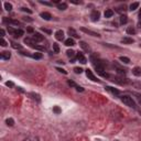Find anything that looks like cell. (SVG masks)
<instances>
[{"instance_id": "6da1fadb", "label": "cell", "mask_w": 141, "mask_h": 141, "mask_svg": "<svg viewBox=\"0 0 141 141\" xmlns=\"http://www.w3.org/2000/svg\"><path fill=\"white\" fill-rule=\"evenodd\" d=\"M120 99H121V101H122L125 105L128 106V107H131V108H136L137 107V105H136V103H134V100L132 99V97L128 96V95H123V96H121Z\"/></svg>"}, {"instance_id": "7a4b0ae2", "label": "cell", "mask_w": 141, "mask_h": 141, "mask_svg": "<svg viewBox=\"0 0 141 141\" xmlns=\"http://www.w3.org/2000/svg\"><path fill=\"white\" fill-rule=\"evenodd\" d=\"M8 31L11 35H13L14 37H20L23 35V30L21 29H13V28H8Z\"/></svg>"}, {"instance_id": "3957f363", "label": "cell", "mask_w": 141, "mask_h": 141, "mask_svg": "<svg viewBox=\"0 0 141 141\" xmlns=\"http://www.w3.org/2000/svg\"><path fill=\"white\" fill-rule=\"evenodd\" d=\"M81 30L83 31L84 33H86V34H89V35H92V36H100V34L99 33H97V32H94V31H92V30H88V29H86V28H81Z\"/></svg>"}, {"instance_id": "277c9868", "label": "cell", "mask_w": 141, "mask_h": 141, "mask_svg": "<svg viewBox=\"0 0 141 141\" xmlns=\"http://www.w3.org/2000/svg\"><path fill=\"white\" fill-rule=\"evenodd\" d=\"M99 17H100V13L97 10H93L92 13H90V18H92V21H98Z\"/></svg>"}, {"instance_id": "5b68a950", "label": "cell", "mask_w": 141, "mask_h": 141, "mask_svg": "<svg viewBox=\"0 0 141 141\" xmlns=\"http://www.w3.org/2000/svg\"><path fill=\"white\" fill-rule=\"evenodd\" d=\"M76 59H77V61H78L79 63H82V64H85L86 62H87L86 57L84 56V54H83V53H81V52H78L76 54Z\"/></svg>"}, {"instance_id": "8992f818", "label": "cell", "mask_w": 141, "mask_h": 141, "mask_svg": "<svg viewBox=\"0 0 141 141\" xmlns=\"http://www.w3.org/2000/svg\"><path fill=\"white\" fill-rule=\"evenodd\" d=\"M86 75H87V77L90 79V81H93V82H99V79H97L96 77H95V75L93 74V72L90 70H86Z\"/></svg>"}, {"instance_id": "52a82bcc", "label": "cell", "mask_w": 141, "mask_h": 141, "mask_svg": "<svg viewBox=\"0 0 141 141\" xmlns=\"http://www.w3.org/2000/svg\"><path fill=\"white\" fill-rule=\"evenodd\" d=\"M33 41L35 42V43H36V42H42L44 40V36L43 35H41L40 34V33H34V34H33Z\"/></svg>"}, {"instance_id": "ba28073f", "label": "cell", "mask_w": 141, "mask_h": 141, "mask_svg": "<svg viewBox=\"0 0 141 141\" xmlns=\"http://www.w3.org/2000/svg\"><path fill=\"white\" fill-rule=\"evenodd\" d=\"M0 57H1V59H4V61H7V59H10L11 53L8 52V51H3V52H1V54H0Z\"/></svg>"}, {"instance_id": "9c48e42d", "label": "cell", "mask_w": 141, "mask_h": 141, "mask_svg": "<svg viewBox=\"0 0 141 141\" xmlns=\"http://www.w3.org/2000/svg\"><path fill=\"white\" fill-rule=\"evenodd\" d=\"M105 88H106V90H108L109 93H111L112 95H116V96H117V95L120 94V92H119L118 89H116V88H114V87H110V86H106Z\"/></svg>"}, {"instance_id": "30bf717a", "label": "cell", "mask_w": 141, "mask_h": 141, "mask_svg": "<svg viewBox=\"0 0 141 141\" xmlns=\"http://www.w3.org/2000/svg\"><path fill=\"white\" fill-rule=\"evenodd\" d=\"M24 43L28 44L29 46H31V47H33V48H34L35 45H36V44H35V42L33 41V39H30V37H26V39H24Z\"/></svg>"}, {"instance_id": "8fae6325", "label": "cell", "mask_w": 141, "mask_h": 141, "mask_svg": "<svg viewBox=\"0 0 141 141\" xmlns=\"http://www.w3.org/2000/svg\"><path fill=\"white\" fill-rule=\"evenodd\" d=\"M55 37H56V40H59V41L64 40V32L62 30L56 31V32H55Z\"/></svg>"}, {"instance_id": "7c38bea8", "label": "cell", "mask_w": 141, "mask_h": 141, "mask_svg": "<svg viewBox=\"0 0 141 141\" xmlns=\"http://www.w3.org/2000/svg\"><path fill=\"white\" fill-rule=\"evenodd\" d=\"M64 43H65L66 46H74L75 45V41L72 39V37H68V39H66Z\"/></svg>"}, {"instance_id": "4fadbf2b", "label": "cell", "mask_w": 141, "mask_h": 141, "mask_svg": "<svg viewBox=\"0 0 141 141\" xmlns=\"http://www.w3.org/2000/svg\"><path fill=\"white\" fill-rule=\"evenodd\" d=\"M79 45H81V47L83 48V50H85L86 52H88V51L90 50V48H89V45H88L86 42H84V41H81V42H79Z\"/></svg>"}, {"instance_id": "5bb4252c", "label": "cell", "mask_w": 141, "mask_h": 141, "mask_svg": "<svg viewBox=\"0 0 141 141\" xmlns=\"http://www.w3.org/2000/svg\"><path fill=\"white\" fill-rule=\"evenodd\" d=\"M41 18L42 19H44V20H51V18H52V15H51V13H48V12H42L41 13Z\"/></svg>"}, {"instance_id": "9a60e30c", "label": "cell", "mask_w": 141, "mask_h": 141, "mask_svg": "<svg viewBox=\"0 0 141 141\" xmlns=\"http://www.w3.org/2000/svg\"><path fill=\"white\" fill-rule=\"evenodd\" d=\"M121 43H123V44H131V43H133V40L131 39V37H123L122 40H121Z\"/></svg>"}, {"instance_id": "2e32d148", "label": "cell", "mask_w": 141, "mask_h": 141, "mask_svg": "<svg viewBox=\"0 0 141 141\" xmlns=\"http://www.w3.org/2000/svg\"><path fill=\"white\" fill-rule=\"evenodd\" d=\"M104 15H105V18H111L112 15H114V11H112L111 9H107V10L105 11V13H104Z\"/></svg>"}, {"instance_id": "e0dca14e", "label": "cell", "mask_w": 141, "mask_h": 141, "mask_svg": "<svg viewBox=\"0 0 141 141\" xmlns=\"http://www.w3.org/2000/svg\"><path fill=\"white\" fill-rule=\"evenodd\" d=\"M132 74L136 76H141V68L140 67H134L132 70Z\"/></svg>"}, {"instance_id": "ac0fdd59", "label": "cell", "mask_w": 141, "mask_h": 141, "mask_svg": "<svg viewBox=\"0 0 141 141\" xmlns=\"http://www.w3.org/2000/svg\"><path fill=\"white\" fill-rule=\"evenodd\" d=\"M75 53H76L75 51H73V50H68L67 52H66V55H67V56L70 57V59H75V55H76Z\"/></svg>"}, {"instance_id": "d6986e66", "label": "cell", "mask_w": 141, "mask_h": 141, "mask_svg": "<svg viewBox=\"0 0 141 141\" xmlns=\"http://www.w3.org/2000/svg\"><path fill=\"white\" fill-rule=\"evenodd\" d=\"M129 10L130 11H134L136 9H138L139 8V2H132L131 4H130V7H129Z\"/></svg>"}, {"instance_id": "ffe728a7", "label": "cell", "mask_w": 141, "mask_h": 141, "mask_svg": "<svg viewBox=\"0 0 141 141\" xmlns=\"http://www.w3.org/2000/svg\"><path fill=\"white\" fill-rule=\"evenodd\" d=\"M57 8H59V10H66V9H67V3H65V2H59V3L57 4Z\"/></svg>"}, {"instance_id": "44dd1931", "label": "cell", "mask_w": 141, "mask_h": 141, "mask_svg": "<svg viewBox=\"0 0 141 141\" xmlns=\"http://www.w3.org/2000/svg\"><path fill=\"white\" fill-rule=\"evenodd\" d=\"M68 34L74 36V37H79V35L77 34V32L74 30V29H68Z\"/></svg>"}, {"instance_id": "7402d4cb", "label": "cell", "mask_w": 141, "mask_h": 141, "mask_svg": "<svg viewBox=\"0 0 141 141\" xmlns=\"http://www.w3.org/2000/svg\"><path fill=\"white\" fill-rule=\"evenodd\" d=\"M128 22V17L127 15H125V14H122L120 17V23L121 24H126Z\"/></svg>"}, {"instance_id": "603a6c76", "label": "cell", "mask_w": 141, "mask_h": 141, "mask_svg": "<svg viewBox=\"0 0 141 141\" xmlns=\"http://www.w3.org/2000/svg\"><path fill=\"white\" fill-rule=\"evenodd\" d=\"M116 11H117V12H119V13H122V12H125V11H126V6H125V4H123V6L118 7V8H116Z\"/></svg>"}, {"instance_id": "cb8c5ba5", "label": "cell", "mask_w": 141, "mask_h": 141, "mask_svg": "<svg viewBox=\"0 0 141 141\" xmlns=\"http://www.w3.org/2000/svg\"><path fill=\"white\" fill-rule=\"evenodd\" d=\"M119 59H120L121 62H123V63H126V64H128L130 62V59H129V57H127V56H120V57H119Z\"/></svg>"}, {"instance_id": "d4e9b609", "label": "cell", "mask_w": 141, "mask_h": 141, "mask_svg": "<svg viewBox=\"0 0 141 141\" xmlns=\"http://www.w3.org/2000/svg\"><path fill=\"white\" fill-rule=\"evenodd\" d=\"M4 9L7 11H11L12 10V4L9 3V2H4Z\"/></svg>"}, {"instance_id": "484cf974", "label": "cell", "mask_w": 141, "mask_h": 141, "mask_svg": "<svg viewBox=\"0 0 141 141\" xmlns=\"http://www.w3.org/2000/svg\"><path fill=\"white\" fill-rule=\"evenodd\" d=\"M127 33L128 34H136V30H134V28H132V26H129V28L127 29Z\"/></svg>"}, {"instance_id": "4316f807", "label": "cell", "mask_w": 141, "mask_h": 141, "mask_svg": "<svg viewBox=\"0 0 141 141\" xmlns=\"http://www.w3.org/2000/svg\"><path fill=\"white\" fill-rule=\"evenodd\" d=\"M53 51H54V53H59V44H56V43H53Z\"/></svg>"}, {"instance_id": "83f0119b", "label": "cell", "mask_w": 141, "mask_h": 141, "mask_svg": "<svg viewBox=\"0 0 141 141\" xmlns=\"http://www.w3.org/2000/svg\"><path fill=\"white\" fill-rule=\"evenodd\" d=\"M31 56L33 57V59H42V53H34V54H32Z\"/></svg>"}, {"instance_id": "f1b7e54d", "label": "cell", "mask_w": 141, "mask_h": 141, "mask_svg": "<svg viewBox=\"0 0 141 141\" xmlns=\"http://www.w3.org/2000/svg\"><path fill=\"white\" fill-rule=\"evenodd\" d=\"M6 123H7L8 126H10V127H11V126H13L14 121H13V119H12V118H8V119L6 120Z\"/></svg>"}, {"instance_id": "f546056e", "label": "cell", "mask_w": 141, "mask_h": 141, "mask_svg": "<svg viewBox=\"0 0 141 141\" xmlns=\"http://www.w3.org/2000/svg\"><path fill=\"white\" fill-rule=\"evenodd\" d=\"M53 111L55 112V114H61V108L59 107V106H54V107H53Z\"/></svg>"}, {"instance_id": "4dcf8cb0", "label": "cell", "mask_w": 141, "mask_h": 141, "mask_svg": "<svg viewBox=\"0 0 141 141\" xmlns=\"http://www.w3.org/2000/svg\"><path fill=\"white\" fill-rule=\"evenodd\" d=\"M30 95H31V96H33V97H32L33 99H36L37 101H40V96H39L37 94H34V93H31Z\"/></svg>"}, {"instance_id": "1f68e13d", "label": "cell", "mask_w": 141, "mask_h": 141, "mask_svg": "<svg viewBox=\"0 0 141 141\" xmlns=\"http://www.w3.org/2000/svg\"><path fill=\"white\" fill-rule=\"evenodd\" d=\"M11 45H12L13 48H18V50H20V48H21V45H19L18 43H14V42H12V43H11Z\"/></svg>"}, {"instance_id": "d6a6232c", "label": "cell", "mask_w": 141, "mask_h": 141, "mask_svg": "<svg viewBox=\"0 0 141 141\" xmlns=\"http://www.w3.org/2000/svg\"><path fill=\"white\" fill-rule=\"evenodd\" d=\"M74 70H75V73H76V74H81V73L83 72V68H81V67H75Z\"/></svg>"}, {"instance_id": "836d02e7", "label": "cell", "mask_w": 141, "mask_h": 141, "mask_svg": "<svg viewBox=\"0 0 141 141\" xmlns=\"http://www.w3.org/2000/svg\"><path fill=\"white\" fill-rule=\"evenodd\" d=\"M67 84H68L70 86H72V87H75V88L77 87V85H76V84H75L73 81H68V82H67Z\"/></svg>"}, {"instance_id": "e575fe53", "label": "cell", "mask_w": 141, "mask_h": 141, "mask_svg": "<svg viewBox=\"0 0 141 141\" xmlns=\"http://www.w3.org/2000/svg\"><path fill=\"white\" fill-rule=\"evenodd\" d=\"M21 10H22V11H24V12L32 13V10H30V9H28V8H24V7H22V8H21Z\"/></svg>"}, {"instance_id": "d590c367", "label": "cell", "mask_w": 141, "mask_h": 141, "mask_svg": "<svg viewBox=\"0 0 141 141\" xmlns=\"http://www.w3.org/2000/svg\"><path fill=\"white\" fill-rule=\"evenodd\" d=\"M56 70H59V73H63V74H66V73H67L65 70H63V68H61V67H56Z\"/></svg>"}, {"instance_id": "8d00e7d4", "label": "cell", "mask_w": 141, "mask_h": 141, "mask_svg": "<svg viewBox=\"0 0 141 141\" xmlns=\"http://www.w3.org/2000/svg\"><path fill=\"white\" fill-rule=\"evenodd\" d=\"M0 43H1V46H7V45H8V44H7V42L4 41L3 37H1V42H0Z\"/></svg>"}, {"instance_id": "74e56055", "label": "cell", "mask_w": 141, "mask_h": 141, "mask_svg": "<svg viewBox=\"0 0 141 141\" xmlns=\"http://www.w3.org/2000/svg\"><path fill=\"white\" fill-rule=\"evenodd\" d=\"M6 85L8 86V87H13V85H14V84H13L12 82H7V83H6Z\"/></svg>"}, {"instance_id": "f35d334b", "label": "cell", "mask_w": 141, "mask_h": 141, "mask_svg": "<svg viewBox=\"0 0 141 141\" xmlns=\"http://www.w3.org/2000/svg\"><path fill=\"white\" fill-rule=\"evenodd\" d=\"M42 31H43V32H45V33H47V34H51V30H47V29H44V28H42Z\"/></svg>"}, {"instance_id": "ab89813d", "label": "cell", "mask_w": 141, "mask_h": 141, "mask_svg": "<svg viewBox=\"0 0 141 141\" xmlns=\"http://www.w3.org/2000/svg\"><path fill=\"white\" fill-rule=\"evenodd\" d=\"M26 31H28L29 33H33V28H31V26H28V28H26Z\"/></svg>"}, {"instance_id": "60d3db41", "label": "cell", "mask_w": 141, "mask_h": 141, "mask_svg": "<svg viewBox=\"0 0 141 141\" xmlns=\"http://www.w3.org/2000/svg\"><path fill=\"white\" fill-rule=\"evenodd\" d=\"M40 3L45 4V6H52V3H51V2H45V1H40Z\"/></svg>"}, {"instance_id": "b9f144b4", "label": "cell", "mask_w": 141, "mask_h": 141, "mask_svg": "<svg viewBox=\"0 0 141 141\" xmlns=\"http://www.w3.org/2000/svg\"><path fill=\"white\" fill-rule=\"evenodd\" d=\"M76 90H77V92H84V88H83V87H81V86H78V85H77Z\"/></svg>"}, {"instance_id": "7bdbcfd3", "label": "cell", "mask_w": 141, "mask_h": 141, "mask_svg": "<svg viewBox=\"0 0 141 141\" xmlns=\"http://www.w3.org/2000/svg\"><path fill=\"white\" fill-rule=\"evenodd\" d=\"M134 96L137 97V99L139 100V103H141V95H139V94H134Z\"/></svg>"}, {"instance_id": "ee69618b", "label": "cell", "mask_w": 141, "mask_h": 141, "mask_svg": "<svg viewBox=\"0 0 141 141\" xmlns=\"http://www.w3.org/2000/svg\"><path fill=\"white\" fill-rule=\"evenodd\" d=\"M23 20H24V21H29V22L32 21V19H29L28 17H24V18H23Z\"/></svg>"}, {"instance_id": "f6af8a7d", "label": "cell", "mask_w": 141, "mask_h": 141, "mask_svg": "<svg viewBox=\"0 0 141 141\" xmlns=\"http://www.w3.org/2000/svg\"><path fill=\"white\" fill-rule=\"evenodd\" d=\"M0 32H1V36L3 37V35H4V30H3V29H1V30H0Z\"/></svg>"}, {"instance_id": "bcb514c9", "label": "cell", "mask_w": 141, "mask_h": 141, "mask_svg": "<svg viewBox=\"0 0 141 141\" xmlns=\"http://www.w3.org/2000/svg\"><path fill=\"white\" fill-rule=\"evenodd\" d=\"M138 26H139V29H140V30H141V20L138 22Z\"/></svg>"}, {"instance_id": "7dc6e473", "label": "cell", "mask_w": 141, "mask_h": 141, "mask_svg": "<svg viewBox=\"0 0 141 141\" xmlns=\"http://www.w3.org/2000/svg\"><path fill=\"white\" fill-rule=\"evenodd\" d=\"M139 18H140V20H141V10H140V12H139Z\"/></svg>"}, {"instance_id": "c3c4849f", "label": "cell", "mask_w": 141, "mask_h": 141, "mask_svg": "<svg viewBox=\"0 0 141 141\" xmlns=\"http://www.w3.org/2000/svg\"><path fill=\"white\" fill-rule=\"evenodd\" d=\"M140 115H141V110H140Z\"/></svg>"}, {"instance_id": "681fc988", "label": "cell", "mask_w": 141, "mask_h": 141, "mask_svg": "<svg viewBox=\"0 0 141 141\" xmlns=\"http://www.w3.org/2000/svg\"><path fill=\"white\" fill-rule=\"evenodd\" d=\"M115 141H119V140H115Z\"/></svg>"}, {"instance_id": "f907efd6", "label": "cell", "mask_w": 141, "mask_h": 141, "mask_svg": "<svg viewBox=\"0 0 141 141\" xmlns=\"http://www.w3.org/2000/svg\"><path fill=\"white\" fill-rule=\"evenodd\" d=\"M140 86H141V85H140Z\"/></svg>"}]
</instances>
